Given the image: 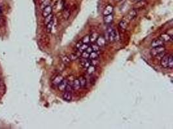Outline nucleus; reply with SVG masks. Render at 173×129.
<instances>
[{"label":"nucleus","instance_id":"f257e3e1","mask_svg":"<svg viewBox=\"0 0 173 129\" xmlns=\"http://www.w3.org/2000/svg\"><path fill=\"white\" fill-rule=\"evenodd\" d=\"M165 52V48L164 46H161V47H154L151 50V56H153V57H156L158 55H160V54L163 53V52Z\"/></svg>","mask_w":173,"mask_h":129},{"label":"nucleus","instance_id":"f03ea898","mask_svg":"<svg viewBox=\"0 0 173 129\" xmlns=\"http://www.w3.org/2000/svg\"><path fill=\"white\" fill-rule=\"evenodd\" d=\"M107 34H108V40L110 42H113L116 40V32L112 27H108L107 29Z\"/></svg>","mask_w":173,"mask_h":129},{"label":"nucleus","instance_id":"7ed1b4c3","mask_svg":"<svg viewBox=\"0 0 173 129\" xmlns=\"http://www.w3.org/2000/svg\"><path fill=\"white\" fill-rule=\"evenodd\" d=\"M151 47L152 48L157 47H161V46H164V42L160 38H156L155 39L152 40L151 44Z\"/></svg>","mask_w":173,"mask_h":129},{"label":"nucleus","instance_id":"20e7f679","mask_svg":"<svg viewBox=\"0 0 173 129\" xmlns=\"http://www.w3.org/2000/svg\"><path fill=\"white\" fill-rule=\"evenodd\" d=\"M169 55L165 54L161 58L160 64H161V66L163 67V68H167L168 60H169Z\"/></svg>","mask_w":173,"mask_h":129},{"label":"nucleus","instance_id":"39448f33","mask_svg":"<svg viewBox=\"0 0 173 129\" xmlns=\"http://www.w3.org/2000/svg\"><path fill=\"white\" fill-rule=\"evenodd\" d=\"M97 45L99 47H103L106 45V39L104 36H98V38L97 39Z\"/></svg>","mask_w":173,"mask_h":129},{"label":"nucleus","instance_id":"423d86ee","mask_svg":"<svg viewBox=\"0 0 173 129\" xmlns=\"http://www.w3.org/2000/svg\"><path fill=\"white\" fill-rule=\"evenodd\" d=\"M52 11H53L52 7L49 5L45 7L44 8H43L42 16H44V17H46V16H47L48 15L52 14Z\"/></svg>","mask_w":173,"mask_h":129},{"label":"nucleus","instance_id":"0eeeda50","mask_svg":"<svg viewBox=\"0 0 173 129\" xmlns=\"http://www.w3.org/2000/svg\"><path fill=\"white\" fill-rule=\"evenodd\" d=\"M68 80H65V79H63V80L61 81V83H60L58 85V87H59V89L60 90L61 92L65 91V87H66L67 85H68Z\"/></svg>","mask_w":173,"mask_h":129},{"label":"nucleus","instance_id":"6e6552de","mask_svg":"<svg viewBox=\"0 0 173 129\" xmlns=\"http://www.w3.org/2000/svg\"><path fill=\"white\" fill-rule=\"evenodd\" d=\"M136 16H137V11L136 10H132L127 15V19L128 20V21H131V20L134 19L136 17Z\"/></svg>","mask_w":173,"mask_h":129},{"label":"nucleus","instance_id":"1a4fd4ad","mask_svg":"<svg viewBox=\"0 0 173 129\" xmlns=\"http://www.w3.org/2000/svg\"><path fill=\"white\" fill-rule=\"evenodd\" d=\"M113 11V6L109 5L106 6V8H104V11H103V15H104V16H107V15L111 14H112Z\"/></svg>","mask_w":173,"mask_h":129},{"label":"nucleus","instance_id":"9d476101","mask_svg":"<svg viewBox=\"0 0 173 129\" xmlns=\"http://www.w3.org/2000/svg\"><path fill=\"white\" fill-rule=\"evenodd\" d=\"M160 39H161L163 42H167V41H171L172 39V37L168 34H162L160 36Z\"/></svg>","mask_w":173,"mask_h":129},{"label":"nucleus","instance_id":"9b49d317","mask_svg":"<svg viewBox=\"0 0 173 129\" xmlns=\"http://www.w3.org/2000/svg\"><path fill=\"white\" fill-rule=\"evenodd\" d=\"M72 87H73V90H75V91H78L80 89V85L79 79L73 80V83H72Z\"/></svg>","mask_w":173,"mask_h":129},{"label":"nucleus","instance_id":"f8f14e48","mask_svg":"<svg viewBox=\"0 0 173 129\" xmlns=\"http://www.w3.org/2000/svg\"><path fill=\"white\" fill-rule=\"evenodd\" d=\"M113 16L112 15V14L109 15H107V16H104V23H106V24H110L113 21Z\"/></svg>","mask_w":173,"mask_h":129},{"label":"nucleus","instance_id":"ddd939ff","mask_svg":"<svg viewBox=\"0 0 173 129\" xmlns=\"http://www.w3.org/2000/svg\"><path fill=\"white\" fill-rule=\"evenodd\" d=\"M127 26H128V21H127V20L125 19L121 20V21L119 22V28H121V30H123V31L126 30Z\"/></svg>","mask_w":173,"mask_h":129},{"label":"nucleus","instance_id":"4468645a","mask_svg":"<svg viewBox=\"0 0 173 129\" xmlns=\"http://www.w3.org/2000/svg\"><path fill=\"white\" fill-rule=\"evenodd\" d=\"M63 77L62 76H56V77L54 78V80H53L52 83L54 85H55V86H58V85H59V84L61 83V81L63 80Z\"/></svg>","mask_w":173,"mask_h":129},{"label":"nucleus","instance_id":"2eb2a0df","mask_svg":"<svg viewBox=\"0 0 173 129\" xmlns=\"http://www.w3.org/2000/svg\"><path fill=\"white\" fill-rule=\"evenodd\" d=\"M63 99L66 101H71L72 100V95L70 92L65 91L63 94Z\"/></svg>","mask_w":173,"mask_h":129},{"label":"nucleus","instance_id":"dca6fc26","mask_svg":"<svg viewBox=\"0 0 173 129\" xmlns=\"http://www.w3.org/2000/svg\"><path fill=\"white\" fill-rule=\"evenodd\" d=\"M100 53L98 51H93L89 54V59H97L99 57Z\"/></svg>","mask_w":173,"mask_h":129},{"label":"nucleus","instance_id":"f3484780","mask_svg":"<svg viewBox=\"0 0 173 129\" xmlns=\"http://www.w3.org/2000/svg\"><path fill=\"white\" fill-rule=\"evenodd\" d=\"M79 82H80V88H85V87H86V85H87L86 79L84 77H83V76H81V77H79Z\"/></svg>","mask_w":173,"mask_h":129},{"label":"nucleus","instance_id":"a211bd4d","mask_svg":"<svg viewBox=\"0 0 173 129\" xmlns=\"http://www.w3.org/2000/svg\"><path fill=\"white\" fill-rule=\"evenodd\" d=\"M80 64L81 65L84 67V68H87L89 65H90V63H89V60L88 59L83 58L80 61Z\"/></svg>","mask_w":173,"mask_h":129},{"label":"nucleus","instance_id":"6ab92c4d","mask_svg":"<svg viewBox=\"0 0 173 129\" xmlns=\"http://www.w3.org/2000/svg\"><path fill=\"white\" fill-rule=\"evenodd\" d=\"M54 23H55V21H54V19L52 20L51 21H50L49 23H48L47 25H46V30H47V32H48V33H50V32H51V31H52V29L53 28V26H54Z\"/></svg>","mask_w":173,"mask_h":129},{"label":"nucleus","instance_id":"aec40b11","mask_svg":"<svg viewBox=\"0 0 173 129\" xmlns=\"http://www.w3.org/2000/svg\"><path fill=\"white\" fill-rule=\"evenodd\" d=\"M53 17H54L53 15L52 14L48 15L47 16L45 17V19H44V24H45V25H47L50 21H52V20L54 19Z\"/></svg>","mask_w":173,"mask_h":129},{"label":"nucleus","instance_id":"412c9836","mask_svg":"<svg viewBox=\"0 0 173 129\" xmlns=\"http://www.w3.org/2000/svg\"><path fill=\"white\" fill-rule=\"evenodd\" d=\"M167 68L172 69L173 68V57L171 54L169 56V60H168Z\"/></svg>","mask_w":173,"mask_h":129},{"label":"nucleus","instance_id":"4be33fe9","mask_svg":"<svg viewBox=\"0 0 173 129\" xmlns=\"http://www.w3.org/2000/svg\"><path fill=\"white\" fill-rule=\"evenodd\" d=\"M98 34L97 33H93L89 36V39H90V42L94 43L97 41V39L98 38Z\"/></svg>","mask_w":173,"mask_h":129},{"label":"nucleus","instance_id":"5701e85b","mask_svg":"<svg viewBox=\"0 0 173 129\" xmlns=\"http://www.w3.org/2000/svg\"><path fill=\"white\" fill-rule=\"evenodd\" d=\"M95 71V66L93 65H89V67L87 68V72H88V74L91 75L92 74H93Z\"/></svg>","mask_w":173,"mask_h":129},{"label":"nucleus","instance_id":"b1692460","mask_svg":"<svg viewBox=\"0 0 173 129\" xmlns=\"http://www.w3.org/2000/svg\"><path fill=\"white\" fill-rule=\"evenodd\" d=\"M82 42L84 43V44H89V42H90V39H89V35H86V36H84L83 38V39L81 40Z\"/></svg>","mask_w":173,"mask_h":129},{"label":"nucleus","instance_id":"393cba45","mask_svg":"<svg viewBox=\"0 0 173 129\" xmlns=\"http://www.w3.org/2000/svg\"><path fill=\"white\" fill-rule=\"evenodd\" d=\"M72 83H73V81H72L71 83L68 81V85H67L66 87H65V91H67V92H71L72 90H73V87H72Z\"/></svg>","mask_w":173,"mask_h":129},{"label":"nucleus","instance_id":"a878e982","mask_svg":"<svg viewBox=\"0 0 173 129\" xmlns=\"http://www.w3.org/2000/svg\"><path fill=\"white\" fill-rule=\"evenodd\" d=\"M88 46H89L88 45V44H84V43H83V45L78 49V51H79V52H80V53H82V52H84V51H85L86 50V48H88Z\"/></svg>","mask_w":173,"mask_h":129},{"label":"nucleus","instance_id":"bb28decb","mask_svg":"<svg viewBox=\"0 0 173 129\" xmlns=\"http://www.w3.org/2000/svg\"><path fill=\"white\" fill-rule=\"evenodd\" d=\"M89 63H90V65H93V66H97V65H98L99 63V61L97 59H89Z\"/></svg>","mask_w":173,"mask_h":129},{"label":"nucleus","instance_id":"cd10ccee","mask_svg":"<svg viewBox=\"0 0 173 129\" xmlns=\"http://www.w3.org/2000/svg\"><path fill=\"white\" fill-rule=\"evenodd\" d=\"M62 61L63 63L65 64V65L68 64L71 61L70 59H69V57H68V56H63V57H62Z\"/></svg>","mask_w":173,"mask_h":129},{"label":"nucleus","instance_id":"c85d7f7f","mask_svg":"<svg viewBox=\"0 0 173 129\" xmlns=\"http://www.w3.org/2000/svg\"><path fill=\"white\" fill-rule=\"evenodd\" d=\"M69 58L70 61H75L78 58V54H71L69 56Z\"/></svg>","mask_w":173,"mask_h":129},{"label":"nucleus","instance_id":"c756f323","mask_svg":"<svg viewBox=\"0 0 173 129\" xmlns=\"http://www.w3.org/2000/svg\"><path fill=\"white\" fill-rule=\"evenodd\" d=\"M82 54H81V56L83 57V58L84 59H88L89 58V54L88 53V52H86V51H84V52H82Z\"/></svg>","mask_w":173,"mask_h":129},{"label":"nucleus","instance_id":"7c9ffc66","mask_svg":"<svg viewBox=\"0 0 173 129\" xmlns=\"http://www.w3.org/2000/svg\"><path fill=\"white\" fill-rule=\"evenodd\" d=\"M91 47H92L93 51H99V47H98L97 45H92Z\"/></svg>","mask_w":173,"mask_h":129},{"label":"nucleus","instance_id":"2f4dec72","mask_svg":"<svg viewBox=\"0 0 173 129\" xmlns=\"http://www.w3.org/2000/svg\"><path fill=\"white\" fill-rule=\"evenodd\" d=\"M69 15H70V12L68 10H66L65 12H64V17H65V19H68L69 17Z\"/></svg>","mask_w":173,"mask_h":129},{"label":"nucleus","instance_id":"473e14b6","mask_svg":"<svg viewBox=\"0 0 173 129\" xmlns=\"http://www.w3.org/2000/svg\"><path fill=\"white\" fill-rule=\"evenodd\" d=\"M83 43L82 42V41H79V42H77V43L76 44V48H77V49H79V48H80L82 45H83Z\"/></svg>","mask_w":173,"mask_h":129},{"label":"nucleus","instance_id":"72a5a7b5","mask_svg":"<svg viewBox=\"0 0 173 129\" xmlns=\"http://www.w3.org/2000/svg\"><path fill=\"white\" fill-rule=\"evenodd\" d=\"M86 52H88V53H89V54H90L91 52H93V50H92V47H91V46H88V47L86 48Z\"/></svg>","mask_w":173,"mask_h":129},{"label":"nucleus","instance_id":"f704fd0d","mask_svg":"<svg viewBox=\"0 0 173 129\" xmlns=\"http://www.w3.org/2000/svg\"><path fill=\"white\" fill-rule=\"evenodd\" d=\"M141 1H143V0H134V2H141Z\"/></svg>","mask_w":173,"mask_h":129},{"label":"nucleus","instance_id":"c9c22d12","mask_svg":"<svg viewBox=\"0 0 173 129\" xmlns=\"http://www.w3.org/2000/svg\"><path fill=\"white\" fill-rule=\"evenodd\" d=\"M2 14H1V12H0V21L2 20Z\"/></svg>","mask_w":173,"mask_h":129},{"label":"nucleus","instance_id":"e433bc0d","mask_svg":"<svg viewBox=\"0 0 173 129\" xmlns=\"http://www.w3.org/2000/svg\"><path fill=\"white\" fill-rule=\"evenodd\" d=\"M115 1H116V2H120L121 0H115Z\"/></svg>","mask_w":173,"mask_h":129}]
</instances>
